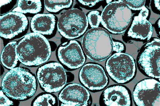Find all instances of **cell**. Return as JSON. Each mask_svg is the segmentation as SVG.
Wrapping results in <instances>:
<instances>
[{"label":"cell","mask_w":160,"mask_h":106,"mask_svg":"<svg viewBox=\"0 0 160 106\" xmlns=\"http://www.w3.org/2000/svg\"><path fill=\"white\" fill-rule=\"evenodd\" d=\"M82 44L87 57L94 61L106 60L113 51L122 52L125 49L122 42L113 41L110 33L100 27L87 32L82 37Z\"/></svg>","instance_id":"cell-1"},{"label":"cell","mask_w":160,"mask_h":106,"mask_svg":"<svg viewBox=\"0 0 160 106\" xmlns=\"http://www.w3.org/2000/svg\"><path fill=\"white\" fill-rule=\"evenodd\" d=\"M16 52L19 61L27 66H39L48 61L51 55L48 40L36 33L28 34L19 42Z\"/></svg>","instance_id":"cell-2"},{"label":"cell","mask_w":160,"mask_h":106,"mask_svg":"<svg viewBox=\"0 0 160 106\" xmlns=\"http://www.w3.org/2000/svg\"><path fill=\"white\" fill-rule=\"evenodd\" d=\"M37 87L35 75L22 67L14 68L8 72L2 84V91L7 97L19 100H25L34 95Z\"/></svg>","instance_id":"cell-3"},{"label":"cell","mask_w":160,"mask_h":106,"mask_svg":"<svg viewBox=\"0 0 160 106\" xmlns=\"http://www.w3.org/2000/svg\"><path fill=\"white\" fill-rule=\"evenodd\" d=\"M132 13L127 5L121 1L110 3L101 14V24L112 34L124 32L132 22Z\"/></svg>","instance_id":"cell-4"},{"label":"cell","mask_w":160,"mask_h":106,"mask_svg":"<svg viewBox=\"0 0 160 106\" xmlns=\"http://www.w3.org/2000/svg\"><path fill=\"white\" fill-rule=\"evenodd\" d=\"M106 69L109 77L119 84L127 83L133 79L136 72L133 58L122 52L116 53L106 62Z\"/></svg>","instance_id":"cell-5"},{"label":"cell","mask_w":160,"mask_h":106,"mask_svg":"<svg viewBox=\"0 0 160 106\" xmlns=\"http://www.w3.org/2000/svg\"><path fill=\"white\" fill-rule=\"evenodd\" d=\"M88 26L87 17L78 8H71L64 12L59 19L57 27L63 37L73 39L82 35Z\"/></svg>","instance_id":"cell-6"},{"label":"cell","mask_w":160,"mask_h":106,"mask_svg":"<svg viewBox=\"0 0 160 106\" xmlns=\"http://www.w3.org/2000/svg\"><path fill=\"white\" fill-rule=\"evenodd\" d=\"M37 74L41 87L48 93L60 91L67 81L64 67L57 62H50L42 66L38 69Z\"/></svg>","instance_id":"cell-7"},{"label":"cell","mask_w":160,"mask_h":106,"mask_svg":"<svg viewBox=\"0 0 160 106\" xmlns=\"http://www.w3.org/2000/svg\"><path fill=\"white\" fill-rule=\"evenodd\" d=\"M80 81L89 90H102L109 83V79L103 67L97 63H89L84 65L79 73Z\"/></svg>","instance_id":"cell-8"},{"label":"cell","mask_w":160,"mask_h":106,"mask_svg":"<svg viewBox=\"0 0 160 106\" xmlns=\"http://www.w3.org/2000/svg\"><path fill=\"white\" fill-rule=\"evenodd\" d=\"M160 82L153 79H147L138 82L133 92L135 103L138 106L160 105Z\"/></svg>","instance_id":"cell-9"},{"label":"cell","mask_w":160,"mask_h":106,"mask_svg":"<svg viewBox=\"0 0 160 106\" xmlns=\"http://www.w3.org/2000/svg\"><path fill=\"white\" fill-rule=\"evenodd\" d=\"M59 60L71 69H77L85 63L86 58L81 45L75 40L63 43L58 50Z\"/></svg>","instance_id":"cell-10"},{"label":"cell","mask_w":160,"mask_h":106,"mask_svg":"<svg viewBox=\"0 0 160 106\" xmlns=\"http://www.w3.org/2000/svg\"><path fill=\"white\" fill-rule=\"evenodd\" d=\"M58 99L61 106H87L91 103L89 92L77 83L67 85L60 93Z\"/></svg>","instance_id":"cell-11"},{"label":"cell","mask_w":160,"mask_h":106,"mask_svg":"<svg viewBox=\"0 0 160 106\" xmlns=\"http://www.w3.org/2000/svg\"><path fill=\"white\" fill-rule=\"evenodd\" d=\"M140 55L138 61L141 69L150 77L160 78V45L148 43Z\"/></svg>","instance_id":"cell-12"},{"label":"cell","mask_w":160,"mask_h":106,"mask_svg":"<svg viewBox=\"0 0 160 106\" xmlns=\"http://www.w3.org/2000/svg\"><path fill=\"white\" fill-rule=\"evenodd\" d=\"M1 37L11 39L25 30L28 24L26 16L21 13L11 12L1 16Z\"/></svg>","instance_id":"cell-13"},{"label":"cell","mask_w":160,"mask_h":106,"mask_svg":"<svg viewBox=\"0 0 160 106\" xmlns=\"http://www.w3.org/2000/svg\"><path fill=\"white\" fill-rule=\"evenodd\" d=\"M102 94L103 102L107 106H130L132 104L129 92L122 86L115 85L109 87Z\"/></svg>","instance_id":"cell-14"},{"label":"cell","mask_w":160,"mask_h":106,"mask_svg":"<svg viewBox=\"0 0 160 106\" xmlns=\"http://www.w3.org/2000/svg\"><path fill=\"white\" fill-rule=\"evenodd\" d=\"M148 17L140 14L135 16L128 32V36L132 39L149 40L152 35L153 28L151 24L147 19Z\"/></svg>","instance_id":"cell-15"},{"label":"cell","mask_w":160,"mask_h":106,"mask_svg":"<svg viewBox=\"0 0 160 106\" xmlns=\"http://www.w3.org/2000/svg\"><path fill=\"white\" fill-rule=\"evenodd\" d=\"M56 23V17L53 14H37L31 21V28L34 33L50 35L53 32Z\"/></svg>","instance_id":"cell-16"},{"label":"cell","mask_w":160,"mask_h":106,"mask_svg":"<svg viewBox=\"0 0 160 106\" xmlns=\"http://www.w3.org/2000/svg\"><path fill=\"white\" fill-rule=\"evenodd\" d=\"M17 45V42H11L6 45L2 52L1 62L8 69H13L18 64L19 60L16 52Z\"/></svg>","instance_id":"cell-17"},{"label":"cell","mask_w":160,"mask_h":106,"mask_svg":"<svg viewBox=\"0 0 160 106\" xmlns=\"http://www.w3.org/2000/svg\"><path fill=\"white\" fill-rule=\"evenodd\" d=\"M41 2L40 0L24 1L19 0L18 7L12 10V12H17L22 13L37 14L42 9Z\"/></svg>","instance_id":"cell-18"},{"label":"cell","mask_w":160,"mask_h":106,"mask_svg":"<svg viewBox=\"0 0 160 106\" xmlns=\"http://www.w3.org/2000/svg\"><path fill=\"white\" fill-rule=\"evenodd\" d=\"M45 7L48 11L56 13L64 8H69L73 3L72 1H44Z\"/></svg>","instance_id":"cell-19"},{"label":"cell","mask_w":160,"mask_h":106,"mask_svg":"<svg viewBox=\"0 0 160 106\" xmlns=\"http://www.w3.org/2000/svg\"><path fill=\"white\" fill-rule=\"evenodd\" d=\"M57 98L49 94H44L38 97L33 102V106H52L57 102Z\"/></svg>","instance_id":"cell-20"},{"label":"cell","mask_w":160,"mask_h":106,"mask_svg":"<svg viewBox=\"0 0 160 106\" xmlns=\"http://www.w3.org/2000/svg\"><path fill=\"white\" fill-rule=\"evenodd\" d=\"M101 12L97 10L90 11L87 14L88 22L92 28L99 27L102 21Z\"/></svg>","instance_id":"cell-21"},{"label":"cell","mask_w":160,"mask_h":106,"mask_svg":"<svg viewBox=\"0 0 160 106\" xmlns=\"http://www.w3.org/2000/svg\"><path fill=\"white\" fill-rule=\"evenodd\" d=\"M121 2L125 3L130 10H141L145 6L146 1H127L122 0Z\"/></svg>","instance_id":"cell-22"},{"label":"cell","mask_w":160,"mask_h":106,"mask_svg":"<svg viewBox=\"0 0 160 106\" xmlns=\"http://www.w3.org/2000/svg\"><path fill=\"white\" fill-rule=\"evenodd\" d=\"M1 104L2 106H10L13 105V103L12 101L8 99L4 94V92L1 90Z\"/></svg>","instance_id":"cell-23"},{"label":"cell","mask_w":160,"mask_h":106,"mask_svg":"<svg viewBox=\"0 0 160 106\" xmlns=\"http://www.w3.org/2000/svg\"><path fill=\"white\" fill-rule=\"evenodd\" d=\"M102 1H78V2L83 5L87 6L90 7H93L96 5V4L102 2Z\"/></svg>","instance_id":"cell-24"}]
</instances>
